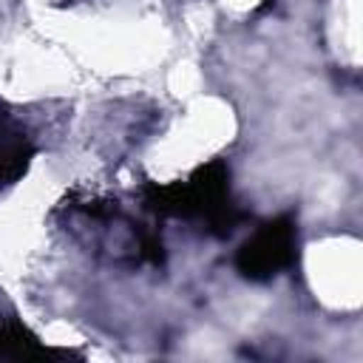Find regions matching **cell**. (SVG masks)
<instances>
[{
  "label": "cell",
  "mask_w": 363,
  "mask_h": 363,
  "mask_svg": "<svg viewBox=\"0 0 363 363\" xmlns=\"http://www.w3.org/2000/svg\"><path fill=\"white\" fill-rule=\"evenodd\" d=\"M298 230L292 216H278L261 224L235 252V269L250 281H269L295 264Z\"/></svg>",
  "instance_id": "2"
},
{
  "label": "cell",
  "mask_w": 363,
  "mask_h": 363,
  "mask_svg": "<svg viewBox=\"0 0 363 363\" xmlns=\"http://www.w3.org/2000/svg\"><path fill=\"white\" fill-rule=\"evenodd\" d=\"M145 204L162 216L199 218L216 235H230L241 218L235 204L230 201V173L224 162L201 164L187 182L176 184H147Z\"/></svg>",
  "instance_id": "1"
},
{
  "label": "cell",
  "mask_w": 363,
  "mask_h": 363,
  "mask_svg": "<svg viewBox=\"0 0 363 363\" xmlns=\"http://www.w3.org/2000/svg\"><path fill=\"white\" fill-rule=\"evenodd\" d=\"M0 354L3 357H37V354H48V349H43L37 337L20 323H9V326H0Z\"/></svg>",
  "instance_id": "3"
}]
</instances>
